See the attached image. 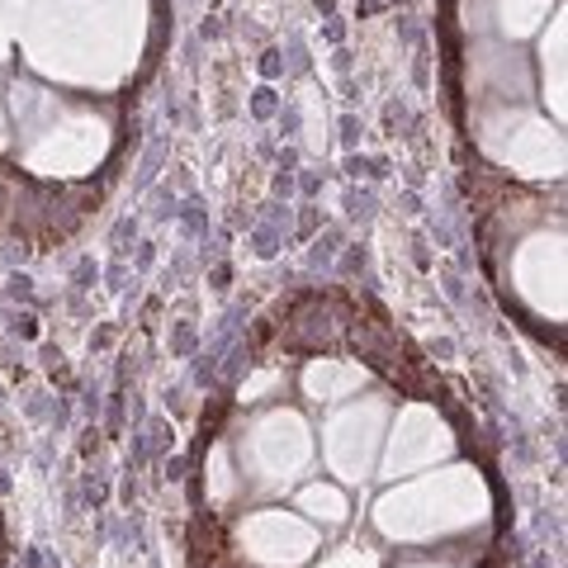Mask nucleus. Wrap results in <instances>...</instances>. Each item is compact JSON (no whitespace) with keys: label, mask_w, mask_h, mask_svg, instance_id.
Instances as JSON below:
<instances>
[{"label":"nucleus","mask_w":568,"mask_h":568,"mask_svg":"<svg viewBox=\"0 0 568 568\" xmlns=\"http://www.w3.org/2000/svg\"><path fill=\"white\" fill-rule=\"evenodd\" d=\"M317 568H379V555L375 549H361V545H346V549H332Z\"/></svg>","instance_id":"nucleus-7"},{"label":"nucleus","mask_w":568,"mask_h":568,"mask_svg":"<svg viewBox=\"0 0 568 568\" xmlns=\"http://www.w3.org/2000/svg\"><path fill=\"white\" fill-rule=\"evenodd\" d=\"M233 545L252 568H304L323 549V530L308 517H298V511L261 507L237 521Z\"/></svg>","instance_id":"nucleus-2"},{"label":"nucleus","mask_w":568,"mask_h":568,"mask_svg":"<svg viewBox=\"0 0 568 568\" xmlns=\"http://www.w3.org/2000/svg\"><path fill=\"white\" fill-rule=\"evenodd\" d=\"M388 478H398V474H413L422 465H432V459L446 450V436H440V426L436 417L426 413V407H413V413H403L398 426H394V440H388Z\"/></svg>","instance_id":"nucleus-5"},{"label":"nucleus","mask_w":568,"mask_h":568,"mask_svg":"<svg viewBox=\"0 0 568 568\" xmlns=\"http://www.w3.org/2000/svg\"><path fill=\"white\" fill-rule=\"evenodd\" d=\"M298 511L317 526H342L346 517H351V503L342 497V488H332V484H308L304 493H298Z\"/></svg>","instance_id":"nucleus-6"},{"label":"nucleus","mask_w":568,"mask_h":568,"mask_svg":"<svg viewBox=\"0 0 568 568\" xmlns=\"http://www.w3.org/2000/svg\"><path fill=\"white\" fill-rule=\"evenodd\" d=\"M379 417H384V407H375V413H365V417H361V407H351V413H336L327 422V465H332V474L361 484L369 459H375V446H379V436H369L379 426Z\"/></svg>","instance_id":"nucleus-4"},{"label":"nucleus","mask_w":568,"mask_h":568,"mask_svg":"<svg viewBox=\"0 0 568 568\" xmlns=\"http://www.w3.org/2000/svg\"><path fill=\"white\" fill-rule=\"evenodd\" d=\"M484 517H488V493L469 469L403 484L394 493H384L375 507V526L398 545L446 540V536H459V530H474Z\"/></svg>","instance_id":"nucleus-1"},{"label":"nucleus","mask_w":568,"mask_h":568,"mask_svg":"<svg viewBox=\"0 0 568 568\" xmlns=\"http://www.w3.org/2000/svg\"><path fill=\"white\" fill-rule=\"evenodd\" d=\"M313 459V440H308V426L298 413H271L256 422V436H252V469L246 474H261V484H294L304 465ZM246 474H242V488H246Z\"/></svg>","instance_id":"nucleus-3"},{"label":"nucleus","mask_w":568,"mask_h":568,"mask_svg":"<svg viewBox=\"0 0 568 568\" xmlns=\"http://www.w3.org/2000/svg\"><path fill=\"white\" fill-rule=\"evenodd\" d=\"M403 568H455V564H403Z\"/></svg>","instance_id":"nucleus-8"}]
</instances>
